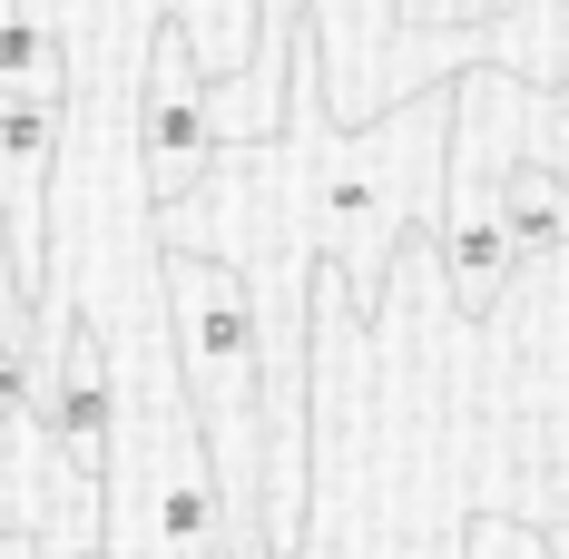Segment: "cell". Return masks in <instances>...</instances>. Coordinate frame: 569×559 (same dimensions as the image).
Wrapping results in <instances>:
<instances>
[{
    "mask_svg": "<svg viewBox=\"0 0 569 559\" xmlns=\"http://www.w3.org/2000/svg\"><path fill=\"white\" fill-rule=\"evenodd\" d=\"M550 168L569 177V79H560V158H550Z\"/></svg>",
    "mask_w": 569,
    "mask_h": 559,
    "instance_id": "obj_9",
    "label": "cell"
},
{
    "mask_svg": "<svg viewBox=\"0 0 569 559\" xmlns=\"http://www.w3.org/2000/svg\"><path fill=\"white\" fill-rule=\"evenodd\" d=\"M40 315H50V335H40V442H50L59 491H89L99 501V471H109V383H118L109 335L59 285H50Z\"/></svg>",
    "mask_w": 569,
    "mask_h": 559,
    "instance_id": "obj_6",
    "label": "cell"
},
{
    "mask_svg": "<svg viewBox=\"0 0 569 559\" xmlns=\"http://www.w3.org/2000/svg\"><path fill=\"white\" fill-rule=\"evenodd\" d=\"M511 69H452V148H442V276L471 325H491V305L511 295V236H501V158H491V109L511 99Z\"/></svg>",
    "mask_w": 569,
    "mask_h": 559,
    "instance_id": "obj_4",
    "label": "cell"
},
{
    "mask_svg": "<svg viewBox=\"0 0 569 559\" xmlns=\"http://www.w3.org/2000/svg\"><path fill=\"white\" fill-rule=\"evenodd\" d=\"M501 236H511V256L569 246V177L550 158H501Z\"/></svg>",
    "mask_w": 569,
    "mask_h": 559,
    "instance_id": "obj_7",
    "label": "cell"
},
{
    "mask_svg": "<svg viewBox=\"0 0 569 559\" xmlns=\"http://www.w3.org/2000/svg\"><path fill=\"white\" fill-rule=\"evenodd\" d=\"M69 559H99V540H79V550H69Z\"/></svg>",
    "mask_w": 569,
    "mask_h": 559,
    "instance_id": "obj_10",
    "label": "cell"
},
{
    "mask_svg": "<svg viewBox=\"0 0 569 559\" xmlns=\"http://www.w3.org/2000/svg\"><path fill=\"white\" fill-rule=\"evenodd\" d=\"M325 30L295 10V79H284V109H295V138H305V168H295V197H305V226H315V256L343 276L353 315L383 305V276H393V246L412 226H432V197H442V148H452V79L432 89H402L393 109L335 118L325 99Z\"/></svg>",
    "mask_w": 569,
    "mask_h": 559,
    "instance_id": "obj_1",
    "label": "cell"
},
{
    "mask_svg": "<svg viewBox=\"0 0 569 559\" xmlns=\"http://www.w3.org/2000/svg\"><path fill=\"white\" fill-rule=\"evenodd\" d=\"M511 0H393V20L412 40H491Z\"/></svg>",
    "mask_w": 569,
    "mask_h": 559,
    "instance_id": "obj_8",
    "label": "cell"
},
{
    "mask_svg": "<svg viewBox=\"0 0 569 559\" xmlns=\"http://www.w3.org/2000/svg\"><path fill=\"white\" fill-rule=\"evenodd\" d=\"M99 559H227V491L177 363L109 383V471H99Z\"/></svg>",
    "mask_w": 569,
    "mask_h": 559,
    "instance_id": "obj_2",
    "label": "cell"
},
{
    "mask_svg": "<svg viewBox=\"0 0 569 559\" xmlns=\"http://www.w3.org/2000/svg\"><path fill=\"white\" fill-rule=\"evenodd\" d=\"M158 295H168V363L177 392L207 432V461H217V491L227 510H246L256 530V412H266V353H256V285L236 256L217 246H158Z\"/></svg>",
    "mask_w": 569,
    "mask_h": 559,
    "instance_id": "obj_3",
    "label": "cell"
},
{
    "mask_svg": "<svg viewBox=\"0 0 569 559\" xmlns=\"http://www.w3.org/2000/svg\"><path fill=\"white\" fill-rule=\"evenodd\" d=\"M138 177H148V207L177 217L217 158H227V138H217V118H207V59L197 40L177 30V10H148V50H138Z\"/></svg>",
    "mask_w": 569,
    "mask_h": 559,
    "instance_id": "obj_5",
    "label": "cell"
}]
</instances>
